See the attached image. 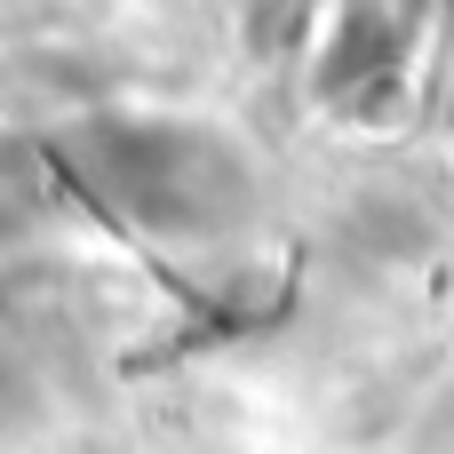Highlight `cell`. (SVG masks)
<instances>
[{"instance_id":"1","label":"cell","mask_w":454,"mask_h":454,"mask_svg":"<svg viewBox=\"0 0 454 454\" xmlns=\"http://www.w3.org/2000/svg\"><path fill=\"white\" fill-rule=\"evenodd\" d=\"M88 184L160 239H215L255 207V168L239 144L192 120H96L72 136Z\"/></svg>"}]
</instances>
